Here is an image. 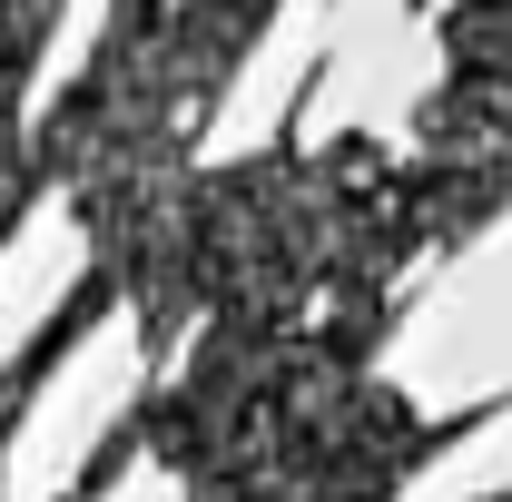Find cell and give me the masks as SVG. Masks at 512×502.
<instances>
[{"mask_svg": "<svg viewBox=\"0 0 512 502\" xmlns=\"http://www.w3.org/2000/svg\"><path fill=\"white\" fill-rule=\"evenodd\" d=\"M40 168H30V178H10V188H0V247H10V237H20V217H30V207H40Z\"/></svg>", "mask_w": 512, "mask_h": 502, "instance_id": "cell-4", "label": "cell"}, {"mask_svg": "<svg viewBox=\"0 0 512 502\" xmlns=\"http://www.w3.org/2000/svg\"><path fill=\"white\" fill-rule=\"evenodd\" d=\"M512 207V10H444V89L404 158L414 256L473 247Z\"/></svg>", "mask_w": 512, "mask_h": 502, "instance_id": "cell-2", "label": "cell"}, {"mask_svg": "<svg viewBox=\"0 0 512 502\" xmlns=\"http://www.w3.org/2000/svg\"><path fill=\"white\" fill-rule=\"evenodd\" d=\"M276 10L266 0H128L99 20L89 60L69 69V89L30 119V168L40 188L69 197L89 276H109L128 315L158 296L168 237L197 188V138L227 109L237 69L266 50Z\"/></svg>", "mask_w": 512, "mask_h": 502, "instance_id": "cell-1", "label": "cell"}, {"mask_svg": "<svg viewBox=\"0 0 512 502\" xmlns=\"http://www.w3.org/2000/svg\"><path fill=\"white\" fill-rule=\"evenodd\" d=\"M109 306H119V296H109V276H89V266H79V286H69V296L40 315V325H30V345H20V355H0V463H10V443H20V424H30L40 384H50L69 355H79V335H89Z\"/></svg>", "mask_w": 512, "mask_h": 502, "instance_id": "cell-3", "label": "cell"}]
</instances>
